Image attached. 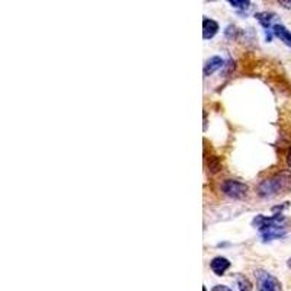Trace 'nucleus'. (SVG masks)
<instances>
[{"label":"nucleus","instance_id":"obj_13","mask_svg":"<svg viewBox=\"0 0 291 291\" xmlns=\"http://www.w3.org/2000/svg\"><path fill=\"white\" fill-rule=\"evenodd\" d=\"M229 3L234 7H240V9H248L251 6V1H248V0H230Z\"/></svg>","mask_w":291,"mask_h":291},{"label":"nucleus","instance_id":"obj_9","mask_svg":"<svg viewBox=\"0 0 291 291\" xmlns=\"http://www.w3.org/2000/svg\"><path fill=\"white\" fill-rule=\"evenodd\" d=\"M286 234V227L284 226H275L270 230L262 233L264 240H274V239H280Z\"/></svg>","mask_w":291,"mask_h":291},{"label":"nucleus","instance_id":"obj_14","mask_svg":"<svg viewBox=\"0 0 291 291\" xmlns=\"http://www.w3.org/2000/svg\"><path fill=\"white\" fill-rule=\"evenodd\" d=\"M211 291H233L230 290L229 287H226V286H215V287H213V290Z\"/></svg>","mask_w":291,"mask_h":291},{"label":"nucleus","instance_id":"obj_8","mask_svg":"<svg viewBox=\"0 0 291 291\" xmlns=\"http://www.w3.org/2000/svg\"><path fill=\"white\" fill-rule=\"evenodd\" d=\"M272 32L275 37L281 39L286 45L291 47V32L284 26V25H274L272 26Z\"/></svg>","mask_w":291,"mask_h":291},{"label":"nucleus","instance_id":"obj_11","mask_svg":"<svg viewBox=\"0 0 291 291\" xmlns=\"http://www.w3.org/2000/svg\"><path fill=\"white\" fill-rule=\"evenodd\" d=\"M207 166H208V171L211 172V174H217V172H220L221 171V160L217 157V156H211L210 159H208V162H207Z\"/></svg>","mask_w":291,"mask_h":291},{"label":"nucleus","instance_id":"obj_10","mask_svg":"<svg viewBox=\"0 0 291 291\" xmlns=\"http://www.w3.org/2000/svg\"><path fill=\"white\" fill-rule=\"evenodd\" d=\"M255 18L258 19V22H259L265 29H268V28L271 26L272 20L277 18V15H275L274 12H259V13L255 15Z\"/></svg>","mask_w":291,"mask_h":291},{"label":"nucleus","instance_id":"obj_18","mask_svg":"<svg viewBox=\"0 0 291 291\" xmlns=\"http://www.w3.org/2000/svg\"><path fill=\"white\" fill-rule=\"evenodd\" d=\"M202 291H207V289H205V287H202Z\"/></svg>","mask_w":291,"mask_h":291},{"label":"nucleus","instance_id":"obj_12","mask_svg":"<svg viewBox=\"0 0 291 291\" xmlns=\"http://www.w3.org/2000/svg\"><path fill=\"white\" fill-rule=\"evenodd\" d=\"M237 286H239V290L240 291H252V284H251V281L246 277L239 275L237 277Z\"/></svg>","mask_w":291,"mask_h":291},{"label":"nucleus","instance_id":"obj_3","mask_svg":"<svg viewBox=\"0 0 291 291\" xmlns=\"http://www.w3.org/2000/svg\"><path fill=\"white\" fill-rule=\"evenodd\" d=\"M284 221H286V217L283 214H275L272 217H267V215L259 214L252 220V226L256 227L261 233H264L272 229V227H275V226H283Z\"/></svg>","mask_w":291,"mask_h":291},{"label":"nucleus","instance_id":"obj_1","mask_svg":"<svg viewBox=\"0 0 291 291\" xmlns=\"http://www.w3.org/2000/svg\"><path fill=\"white\" fill-rule=\"evenodd\" d=\"M290 190L291 172H289V171L274 175L272 178L262 181L258 185V194L262 198H272V196H277L280 194H286Z\"/></svg>","mask_w":291,"mask_h":291},{"label":"nucleus","instance_id":"obj_6","mask_svg":"<svg viewBox=\"0 0 291 291\" xmlns=\"http://www.w3.org/2000/svg\"><path fill=\"white\" fill-rule=\"evenodd\" d=\"M218 32V23L213 19L204 18L202 20V38L211 39Z\"/></svg>","mask_w":291,"mask_h":291},{"label":"nucleus","instance_id":"obj_15","mask_svg":"<svg viewBox=\"0 0 291 291\" xmlns=\"http://www.w3.org/2000/svg\"><path fill=\"white\" fill-rule=\"evenodd\" d=\"M280 4L286 9H291V0H280Z\"/></svg>","mask_w":291,"mask_h":291},{"label":"nucleus","instance_id":"obj_2","mask_svg":"<svg viewBox=\"0 0 291 291\" xmlns=\"http://www.w3.org/2000/svg\"><path fill=\"white\" fill-rule=\"evenodd\" d=\"M221 191H223V194L230 196L233 199H243L248 195V185L240 182V181L227 179L223 182Z\"/></svg>","mask_w":291,"mask_h":291},{"label":"nucleus","instance_id":"obj_16","mask_svg":"<svg viewBox=\"0 0 291 291\" xmlns=\"http://www.w3.org/2000/svg\"><path fill=\"white\" fill-rule=\"evenodd\" d=\"M287 165H289V168H291V149L290 152H289V155H287Z\"/></svg>","mask_w":291,"mask_h":291},{"label":"nucleus","instance_id":"obj_17","mask_svg":"<svg viewBox=\"0 0 291 291\" xmlns=\"http://www.w3.org/2000/svg\"><path fill=\"white\" fill-rule=\"evenodd\" d=\"M287 267H289V268H291V258L289 259V261H287Z\"/></svg>","mask_w":291,"mask_h":291},{"label":"nucleus","instance_id":"obj_5","mask_svg":"<svg viewBox=\"0 0 291 291\" xmlns=\"http://www.w3.org/2000/svg\"><path fill=\"white\" fill-rule=\"evenodd\" d=\"M210 268L213 270L215 275H224V272L230 268V261L223 256H215L210 262Z\"/></svg>","mask_w":291,"mask_h":291},{"label":"nucleus","instance_id":"obj_4","mask_svg":"<svg viewBox=\"0 0 291 291\" xmlns=\"http://www.w3.org/2000/svg\"><path fill=\"white\" fill-rule=\"evenodd\" d=\"M258 277V290L259 291H278L280 290V283L267 272L259 271L255 274Z\"/></svg>","mask_w":291,"mask_h":291},{"label":"nucleus","instance_id":"obj_7","mask_svg":"<svg viewBox=\"0 0 291 291\" xmlns=\"http://www.w3.org/2000/svg\"><path fill=\"white\" fill-rule=\"evenodd\" d=\"M223 66H224L223 58L218 57V56H214V57L210 58V60L205 63V66H204V76H205V78L211 76L214 72H217V70L221 69Z\"/></svg>","mask_w":291,"mask_h":291}]
</instances>
